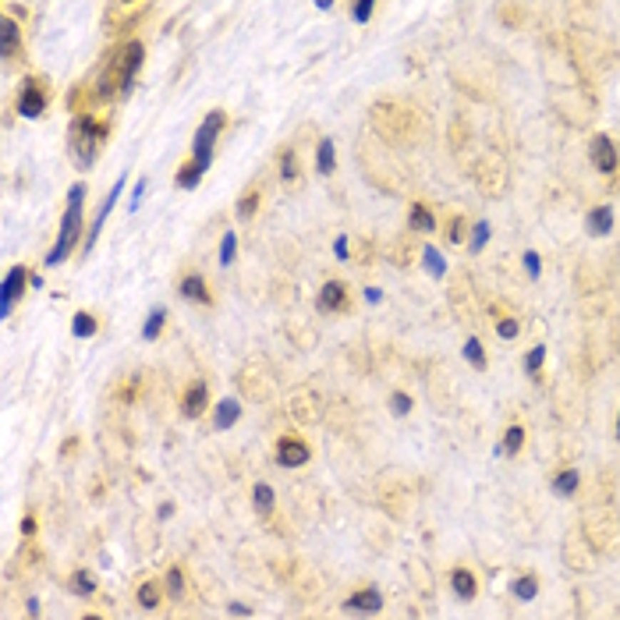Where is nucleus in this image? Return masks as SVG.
I'll return each mask as SVG.
<instances>
[{
	"label": "nucleus",
	"mask_w": 620,
	"mask_h": 620,
	"mask_svg": "<svg viewBox=\"0 0 620 620\" xmlns=\"http://www.w3.org/2000/svg\"><path fill=\"white\" fill-rule=\"evenodd\" d=\"M142 61H146V50H142L138 39L121 43L117 50H110V61H106L103 71H100L96 93L100 96H128L131 86H135V75H138Z\"/></svg>",
	"instance_id": "nucleus-1"
},
{
	"label": "nucleus",
	"mask_w": 620,
	"mask_h": 620,
	"mask_svg": "<svg viewBox=\"0 0 620 620\" xmlns=\"http://www.w3.org/2000/svg\"><path fill=\"white\" fill-rule=\"evenodd\" d=\"M82 206H86V185H71V192H68V209H64V220H61V234H57V245H54V252L46 255L50 266L64 263L68 252L75 248V241H78V234H82Z\"/></svg>",
	"instance_id": "nucleus-2"
},
{
	"label": "nucleus",
	"mask_w": 620,
	"mask_h": 620,
	"mask_svg": "<svg viewBox=\"0 0 620 620\" xmlns=\"http://www.w3.org/2000/svg\"><path fill=\"white\" fill-rule=\"evenodd\" d=\"M106 135H110V128H106L103 121H96L93 113H78L75 117V124H71V153H75V160L82 167H89L100 156Z\"/></svg>",
	"instance_id": "nucleus-3"
},
{
	"label": "nucleus",
	"mask_w": 620,
	"mask_h": 620,
	"mask_svg": "<svg viewBox=\"0 0 620 620\" xmlns=\"http://www.w3.org/2000/svg\"><path fill=\"white\" fill-rule=\"evenodd\" d=\"M223 124H227V113L223 110H209L206 121L199 124V131L192 138V160L203 171H209V163H213V149H216V138L223 135Z\"/></svg>",
	"instance_id": "nucleus-4"
},
{
	"label": "nucleus",
	"mask_w": 620,
	"mask_h": 620,
	"mask_svg": "<svg viewBox=\"0 0 620 620\" xmlns=\"http://www.w3.org/2000/svg\"><path fill=\"white\" fill-rule=\"evenodd\" d=\"M309 443H302L298 436H280L277 439V464L280 468H302L309 464Z\"/></svg>",
	"instance_id": "nucleus-5"
},
{
	"label": "nucleus",
	"mask_w": 620,
	"mask_h": 620,
	"mask_svg": "<svg viewBox=\"0 0 620 620\" xmlns=\"http://www.w3.org/2000/svg\"><path fill=\"white\" fill-rule=\"evenodd\" d=\"M25 280H32L25 266H11V270H7V277H4V291H0V315H11L14 302H18V295L25 291Z\"/></svg>",
	"instance_id": "nucleus-6"
},
{
	"label": "nucleus",
	"mask_w": 620,
	"mask_h": 620,
	"mask_svg": "<svg viewBox=\"0 0 620 620\" xmlns=\"http://www.w3.org/2000/svg\"><path fill=\"white\" fill-rule=\"evenodd\" d=\"M43 110H46V93L39 89L36 78H25V86L18 93V113L29 117V121H36V117H43Z\"/></svg>",
	"instance_id": "nucleus-7"
},
{
	"label": "nucleus",
	"mask_w": 620,
	"mask_h": 620,
	"mask_svg": "<svg viewBox=\"0 0 620 620\" xmlns=\"http://www.w3.org/2000/svg\"><path fill=\"white\" fill-rule=\"evenodd\" d=\"M617 149H614V142L606 138V135H596L592 138V167L599 171V174H614L617 171Z\"/></svg>",
	"instance_id": "nucleus-8"
},
{
	"label": "nucleus",
	"mask_w": 620,
	"mask_h": 620,
	"mask_svg": "<svg viewBox=\"0 0 620 620\" xmlns=\"http://www.w3.org/2000/svg\"><path fill=\"white\" fill-rule=\"evenodd\" d=\"M344 610H347V614H380V610H383V596H380L376 589H362V592H355V596L344 603Z\"/></svg>",
	"instance_id": "nucleus-9"
},
{
	"label": "nucleus",
	"mask_w": 620,
	"mask_h": 620,
	"mask_svg": "<svg viewBox=\"0 0 620 620\" xmlns=\"http://www.w3.org/2000/svg\"><path fill=\"white\" fill-rule=\"evenodd\" d=\"M315 305H319V312L344 309V305H347V291H344V284L326 280V284H322V291H319V298H315Z\"/></svg>",
	"instance_id": "nucleus-10"
},
{
	"label": "nucleus",
	"mask_w": 620,
	"mask_h": 620,
	"mask_svg": "<svg viewBox=\"0 0 620 620\" xmlns=\"http://www.w3.org/2000/svg\"><path fill=\"white\" fill-rule=\"evenodd\" d=\"M206 405H209V390H206V383H192V387L185 390L181 412L188 415V418H199V415L206 412Z\"/></svg>",
	"instance_id": "nucleus-11"
},
{
	"label": "nucleus",
	"mask_w": 620,
	"mask_h": 620,
	"mask_svg": "<svg viewBox=\"0 0 620 620\" xmlns=\"http://www.w3.org/2000/svg\"><path fill=\"white\" fill-rule=\"evenodd\" d=\"M21 46V29L14 18H0V54L4 57H14Z\"/></svg>",
	"instance_id": "nucleus-12"
},
{
	"label": "nucleus",
	"mask_w": 620,
	"mask_h": 620,
	"mask_svg": "<svg viewBox=\"0 0 620 620\" xmlns=\"http://www.w3.org/2000/svg\"><path fill=\"white\" fill-rule=\"evenodd\" d=\"M121 188H124V178L113 185V192L103 199V206H100V213H96V220H93V227H89V241H86V248H93L96 245V238H100V230H103L106 216H110V209H113V203H117V195H121Z\"/></svg>",
	"instance_id": "nucleus-13"
},
{
	"label": "nucleus",
	"mask_w": 620,
	"mask_h": 620,
	"mask_svg": "<svg viewBox=\"0 0 620 620\" xmlns=\"http://www.w3.org/2000/svg\"><path fill=\"white\" fill-rule=\"evenodd\" d=\"M181 298H188V302H199V305H209V302H213V295H209L206 280H203L199 273H188V277L181 280Z\"/></svg>",
	"instance_id": "nucleus-14"
},
{
	"label": "nucleus",
	"mask_w": 620,
	"mask_h": 620,
	"mask_svg": "<svg viewBox=\"0 0 620 620\" xmlns=\"http://www.w3.org/2000/svg\"><path fill=\"white\" fill-rule=\"evenodd\" d=\"M450 585H454L457 599H472V596L479 592V581H475V574H472V571H464V567H457V571L450 574Z\"/></svg>",
	"instance_id": "nucleus-15"
},
{
	"label": "nucleus",
	"mask_w": 620,
	"mask_h": 620,
	"mask_svg": "<svg viewBox=\"0 0 620 620\" xmlns=\"http://www.w3.org/2000/svg\"><path fill=\"white\" fill-rule=\"evenodd\" d=\"M238 415H241V405H238L234 397H223L220 408H216V422H213V425H216V429H230V425L238 422Z\"/></svg>",
	"instance_id": "nucleus-16"
},
{
	"label": "nucleus",
	"mask_w": 620,
	"mask_h": 620,
	"mask_svg": "<svg viewBox=\"0 0 620 620\" xmlns=\"http://www.w3.org/2000/svg\"><path fill=\"white\" fill-rule=\"evenodd\" d=\"M135 599H138V606H142V610H156V606H160V599H163V592H160V585H156V581H142V585H138V592H135Z\"/></svg>",
	"instance_id": "nucleus-17"
},
{
	"label": "nucleus",
	"mask_w": 620,
	"mask_h": 620,
	"mask_svg": "<svg viewBox=\"0 0 620 620\" xmlns=\"http://www.w3.org/2000/svg\"><path fill=\"white\" fill-rule=\"evenodd\" d=\"M408 227H412V230H432V227H436L432 209L422 206V203H415V206L408 209Z\"/></svg>",
	"instance_id": "nucleus-18"
},
{
	"label": "nucleus",
	"mask_w": 620,
	"mask_h": 620,
	"mask_svg": "<svg viewBox=\"0 0 620 620\" xmlns=\"http://www.w3.org/2000/svg\"><path fill=\"white\" fill-rule=\"evenodd\" d=\"M610 227H614V209L610 206H599L589 213V230L592 234H610Z\"/></svg>",
	"instance_id": "nucleus-19"
},
{
	"label": "nucleus",
	"mask_w": 620,
	"mask_h": 620,
	"mask_svg": "<svg viewBox=\"0 0 620 620\" xmlns=\"http://www.w3.org/2000/svg\"><path fill=\"white\" fill-rule=\"evenodd\" d=\"M68 585H71V592H75V596H86V599H89V596H96V578H93V571H75Z\"/></svg>",
	"instance_id": "nucleus-20"
},
{
	"label": "nucleus",
	"mask_w": 620,
	"mask_h": 620,
	"mask_svg": "<svg viewBox=\"0 0 620 620\" xmlns=\"http://www.w3.org/2000/svg\"><path fill=\"white\" fill-rule=\"evenodd\" d=\"M252 504H255L259 514H270L273 504H277V497H273V489H270L266 482H255V489H252Z\"/></svg>",
	"instance_id": "nucleus-21"
},
{
	"label": "nucleus",
	"mask_w": 620,
	"mask_h": 620,
	"mask_svg": "<svg viewBox=\"0 0 620 620\" xmlns=\"http://www.w3.org/2000/svg\"><path fill=\"white\" fill-rule=\"evenodd\" d=\"M315 167H319V174H333V138H319Z\"/></svg>",
	"instance_id": "nucleus-22"
},
{
	"label": "nucleus",
	"mask_w": 620,
	"mask_h": 620,
	"mask_svg": "<svg viewBox=\"0 0 620 620\" xmlns=\"http://www.w3.org/2000/svg\"><path fill=\"white\" fill-rule=\"evenodd\" d=\"M203 174H206V171H203L195 160H188V163L178 171V188H195V185L203 181Z\"/></svg>",
	"instance_id": "nucleus-23"
},
{
	"label": "nucleus",
	"mask_w": 620,
	"mask_h": 620,
	"mask_svg": "<svg viewBox=\"0 0 620 620\" xmlns=\"http://www.w3.org/2000/svg\"><path fill=\"white\" fill-rule=\"evenodd\" d=\"M96 330H100V322H96L89 312H78V315L71 319V333H75V337H93Z\"/></svg>",
	"instance_id": "nucleus-24"
},
{
	"label": "nucleus",
	"mask_w": 620,
	"mask_h": 620,
	"mask_svg": "<svg viewBox=\"0 0 620 620\" xmlns=\"http://www.w3.org/2000/svg\"><path fill=\"white\" fill-rule=\"evenodd\" d=\"M578 482H581V475H578L574 468H567V472H560V475H557V482H553V489H557L560 497H571V493L578 489Z\"/></svg>",
	"instance_id": "nucleus-25"
},
{
	"label": "nucleus",
	"mask_w": 620,
	"mask_h": 620,
	"mask_svg": "<svg viewBox=\"0 0 620 620\" xmlns=\"http://www.w3.org/2000/svg\"><path fill=\"white\" fill-rule=\"evenodd\" d=\"M163 322H167V309H153V315H149L146 326H142V337H146V340H156L160 330H163Z\"/></svg>",
	"instance_id": "nucleus-26"
},
{
	"label": "nucleus",
	"mask_w": 620,
	"mask_h": 620,
	"mask_svg": "<svg viewBox=\"0 0 620 620\" xmlns=\"http://www.w3.org/2000/svg\"><path fill=\"white\" fill-rule=\"evenodd\" d=\"M511 592H514L517 599H535V592H539V578H532V574H524V578H517L514 585H511Z\"/></svg>",
	"instance_id": "nucleus-27"
},
{
	"label": "nucleus",
	"mask_w": 620,
	"mask_h": 620,
	"mask_svg": "<svg viewBox=\"0 0 620 620\" xmlns=\"http://www.w3.org/2000/svg\"><path fill=\"white\" fill-rule=\"evenodd\" d=\"M280 178L284 181H295L298 178V156H295V149H284L280 153Z\"/></svg>",
	"instance_id": "nucleus-28"
},
{
	"label": "nucleus",
	"mask_w": 620,
	"mask_h": 620,
	"mask_svg": "<svg viewBox=\"0 0 620 620\" xmlns=\"http://www.w3.org/2000/svg\"><path fill=\"white\" fill-rule=\"evenodd\" d=\"M234 252H238V234L227 230L223 241H220V266H230V263H234Z\"/></svg>",
	"instance_id": "nucleus-29"
},
{
	"label": "nucleus",
	"mask_w": 620,
	"mask_h": 620,
	"mask_svg": "<svg viewBox=\"0 0 620 620\" xmlns=\"http://www.w3.org/2000/svg\"><path fill=\"white\" fill-rule=\"evenodd\" d=\"M255 209H259V192H255V188H248V192L238 199V216H241V220H248Z\"/></svg>",
	"instance_id": "nucleus-30"
},
{
	"label": "nucleus",
	"mask_w": 620,
	"mask_h": 620,
	"mask_svg": "<svg viewBox=\"0 0 620 620\" xmlns=\"http://www.w3.org/2000/svg\"><path fill=\"white\" fill-rule=\"evenodd\" d=\"M521 443H524V429H521V425H511V429L504 432V454H517Z\"/></svg>",
	"instance_id": "nucleus-31"
},
{
	"label": "nucleus",
	"mask_w": 620,
	"mask_h": 620,
	"mask_svg": "<svg viewBox=\"0 0 620 620\" xmlns=\"http://www.w3.org/2000/svg\"><path fill=\"white\" fill-rule=\"evenodd\" d=\"M464 358L472 362V365H486V351H482V344H479V337H468V344H464Z\"/></svg>",
	"instance_id": "nucleus-32"
},
{
	"label": "nucleus",
	"mask_w": 620,
	"mask_h": 620,
	"mask_svg": "<svg viewBox=\"0 0 620 620\" xmlns=\"http://www.w3.org/2000/svg\"><path fill=\"white\" fill-rule=\"evenodd\" d=\"M167 592H171L174 599L185 596V574H181V567H171V571H167Z\"/></svg>",
	"instance_id": "nucleus-33"
},
{
	"label": "nucleus",
	"mask_w": 620,
	"mask_h": 620,
	"mask_svg": "<svg viewBox=\"0 0 620 620\" xmlns=\"http://www.w3.org/2000/svg\"><path fill=\"white\" fill-rule=\"evenodd\" d=\"M542 358H546V347H542V344H539V347H532V351L524 355V372H528V376H535V372H539V365H542Z\"/></svg>",
	"instance_id": "nucleus-34"
},
{
	"label": "nucleus",
	"mask_w": 620,
	"mask_h": 620,
	"mask_svg": "<svg viewBox=\"0 0 620 620\" xmlns=\"http://www.w3.org/2000/svg\"><path fill=\"white\" fill-rule=\"evenodd\" d=\"M422 263H425V266H429L436 277L443 273V259H439V252H436V248H422Z\"/></svg>",
	"instance_id": "nucleus-35"
},
{
	"label": "nucleus",
	"mask_w": 620,
	"mask_h": 620,
	"mask_svg": "<svg viewBox=\"0 0 620 620\" xmlns=\"http://www.w3.org/2000/svg\"><path fill=\"white\" fill-rule=\"evenodd\" d=\"M390 412H394V415H408V412H412V397H408V394H394V397H390Z\"/></svg>",
	"instance_id": "nucleus-36"
},
{
	"label": "nucleus",
	"mask_w": 620,
	"mask_h": 620,
	"mask_svg": "<svg viewBox=\"0 0 620 620\" xmlns=\"http://www.w3.org/2000/svg\"><path fill=\"white\" fill-rule=\"evenodd\" d=\"M369 14H372V4H369V0L351 4V18H355V21H369Z\"/></svg>",
	"instance_id": "nucleus-37"
},
{
	"label": "nucleus",
	"mask_w": 620,
	"mask_h": 620,
	"mask_svg": "<svg viewBox=\"0 0 620 620\" xmlns=\"http://www.w3.org/2000/svg\"><path fill=\"white\" fill-rule=\"evenodd\" d=\"M447 241H464V220H461V216L450 220V227H447Z\"/></svg>",
	"instance_id": "nucleus-38"
},
{
	"label": "nucleus",
	"mask_w": 620,
	"mask_h": 620,
	"mask_svg": "<svg viewBox=\"0 0 620 620\" xmlns=\"http://www.w3.org/2000/svg\"><path fill=\"white\" fill-rule=\"evenodd\" d=\"M489 241V223H475V238H472V248L479 252L482 245Z\"/></svg>",
	"instance_id": "nucleus-39"
},
{
	"label": "nucleus",
	"mask_w": 620,
	"mask_h": 620,
	"mask_svg": "<svg viewBox=\"0 0 620 620\" xmlns=\"http://www.w3.org/2000/svg\"><path fill=\"white\" fill-rule=\"evenodd\" d=\"M497 330H500V337H504V340H514V337H517V319H500V322H497Z\"/></svg>",
	"instance_id": "nucleus-40"
},
{
	"label": "nucleus",
	"mask_w": 620,
	"mask_h": 620,
	"mask_svg": "<svg viewBox=\"0 0 620 620\" xmlns=\"http://www.w3.org/2000/svg\"><path fill=\"white\" fill-rule=\"evenodd\" d=\"M524 266H528V273H532V277H539V270H542V263H539V255H535V252H528V255H524Z\"/></svg>",
	"instance_id": "nucleus-41"
},
{
	"label": "nucleus",
	"mask_w": 620,
	"mask_h": 620,
	"mask_svg": "<svg viewBox=\"0 0 620 620\" xmlns=\"http://www.w3.org/2000/svg\"><path fill=\"white\" fill-rule=\"evenodd\" d=\"M333 252H337V259H347V238H344V234L333 241Z\"/></svg>",
	"instance_id": "nucleus-42"
},
{
	"label": "nucleus",
	"mask_w": 620,
	"mask_h": 620,
	"mask_svg": "<svg viewBox=\"0 0 620 620\" xmlns=\"http://www.w3.org/2000/svg\"><path fill=\"white\" fill-rule=\"evenodd\" d=\"M142 192H146V181H138V185H135V192H131V209H138V203H142Z\"/></svg>",
	"instance_id": "nucleus-43"
},
{
	"label": "nucleus",
	"mask_w": 620,
	"mask_h": 620,
	"mask_svg": "<svg viewBox=\"0 0 620 620\" xmlns=\"http://www.w3.org/2000/svg\"><path fill=\"white\" fill-rule=\"evenodd\" d=\"M230 614H234V617H248L252 610H248V606H241V603H234V606H230Z\"/></svg>",
	"instance_id": "nucleus-44"
},
{
	"label": "nucleus",
	"mask_w": 620,
	"mask_h": 620,
	"mask_svg": "<svg viewBox=\"0 0 620 620\" xmlns=\"http://www.w3.org/2000/svg\"><path fill=\"white\" fill-rule=\"evenodd\" d=\"M380 298H383V295H380L376 288H365V302H380Z\"/></svg>",
	"instance_id": "nucleus-45"
},
{
	"label": "nucleus",
	"mask_w": 620,
	"mask_h": 620,
	"mask_svg": "<svg viewBox=\"0 0 620 620\" xmlns=\"http://www.w3.org/2000/svg\"><path fill=\"white\" fill-rule=\"evenodd\" d=\"M21 532H25V535H32V532H36V521H32V517H25V521H21Z\"/></svg>",
	"instance_id": "nucleus-46"
},
{
	"label": "nucleus",
	"mask_w": 620,
	"mask_h": 620,
	"mask_svg": "<svg viewBox=\"0 0 620 620\" xmlns=\"http://www.w3.org/2000/svg\"><path fill=\"white\" fill-rule=\"evenodd\" d=\"M82 620H103V617H96V614H86V617H82Z\"/></svg>",
	"instance_id": "nucleus-47"
},
{
	"label": "nucleus",
	"mask_w": 620,
	"mask_h": 620,
	"mask_svg": "<svg viewBox=\"0 0 620 620\" xmlns=\"http://www.w3.org/2000/svg\"><path fill=\"white\" fill-rule=\"evenodd\" d=\"M617 439H620V415H617Z\"/></svg>",
	"instance_id": "nucleus-48"
}]
</instances>
